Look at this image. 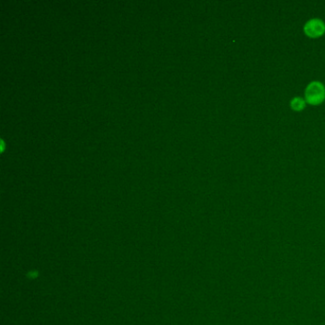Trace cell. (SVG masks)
I'll use <instances>...</instances> for the list:
<instances>
[{"label":"cell","mask_w":325,"mask_h":325,"mask_svg":"<svg viewBox=\"0 0 325 325\" xmlns=\"http://www.w3.org/2000/svg\"><path fill=\"white\" fill-rule=\"evenodd\" d=\"M305 97L309 104H321L325 98V87L324 84L319 81L311 82L305 90Z\"/></svg>","instance_id":"6da1fadb"},{"label":"cell","mask_w":325,"mask_h":325,"mask_svg":"<svg viewBox=\"0 0 325 325\" xmlns=\"http://www.w3.org/2000/svg\"><path fill=\"white\" fill-rule=\"evenodd\" d=\"M304 33L311 38H318L325 33V24L322 19L313 18L304 25Z\"/></svg>","instance_id":"7a4b0ae2"},{"label":"cell","mask_w":325,"mask_h":325,"mask_svg":"<svg viewBox=\"0 0 325 325\" xmlns=\"http://www.w3.org/2000/svg\"><path fill=\"white\" fill-rule=\"evenodd\" d=\"M291 107L295 111H302L305 107V101L302 97H295L291 101Z\"/></svg>","instance_id":"3957f363"}]
</instances>
